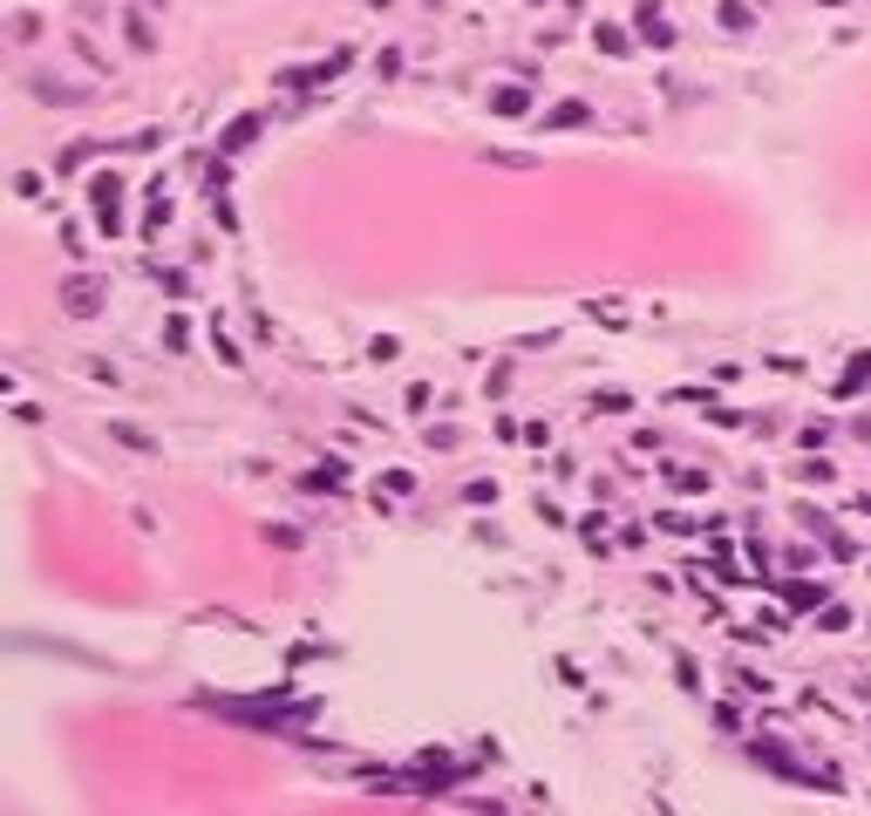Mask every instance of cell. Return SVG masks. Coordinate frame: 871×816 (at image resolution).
<instances>
[{"label":"cell","instance_id":"6da1fadb","mask_svg":"<svg viewBox=\"0 0 871 816\" xmlns=\"http://www.w3.org/2000/svg\"><path fill=\"white\" fill-rule=\"evenodd\" d=\"M756 762H762V769H777V776H790V782H804V789H837V769H817V762L790 755L777 742H756Z\"/></svg>","mask_w":871,"mask_h":816},{"label":"cell","instance_id":"7a4b0ae2","mask_svg":"<svg viewBox=\"0 0 871 816\" xmlns=\"http://www.w3.org/2000/svg\"><path fill=\"white\" fill-rule=\"evenodd\" d=\"M864 381H871V361H864V354H858V361H851V374H844V381H837V395H844V401H851V395L864 388Z\"/></svg>","mask_w":871,"mask_h":816}]
</instances>
